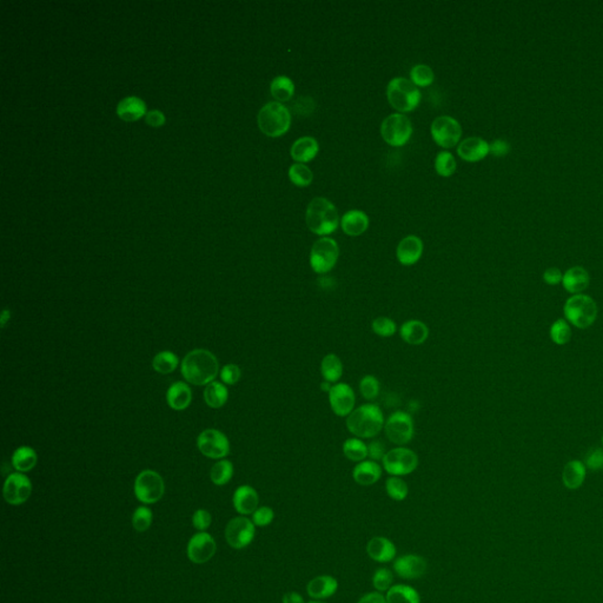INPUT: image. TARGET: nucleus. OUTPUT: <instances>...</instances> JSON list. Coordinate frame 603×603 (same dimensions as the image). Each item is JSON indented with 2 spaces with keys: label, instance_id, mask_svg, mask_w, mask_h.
Segmentation results:
<instances>
[{
  "label": "nucleus",
  "instance_id": "20",
  "mask_svg": "<svg viewBox=\"0 0 603 603\" xmlns=\"http://www.w3.org/2000/svg\"><path fill=\"white\" fill-rule=\"evenodd\" d=\"M233 503L237 513L241 514L243 516L250 514L253 515L260 505V496L256 489L251 485H241L233 493Z\"/></svg>",
  "mask_w": 603,
  "mask_h": 603
},
{
  "label": "nucleus",
  "instance_id": "62",
  "mask_svg": "<svg viewBox=\"0 0 603 603\" xmlns=\"http://www.w3.org/2000/svg\"><path fill=\"white\" fill-rule=\"evenodd\" d=\"M602 444H603V436H602Z\"/></svg>",
  "mask_w": 603,
  "mask_h": 603
},
{
  "label": "nucleus",
  "instance_id": "48",
  "mask_svg": "<svg viewBox=\"0 0 603 603\" xmlns=\"http://www.w3.org/2000/svg\"><path fill=\"white\" fill-rule=\"evenodd\" d=\"M393 581H394V576L388 568H379L372 576V584L375 589L379 593L389 591L393 587Z\"/></svg>",
  "mask_w": 603,
  "mask_h": 603
},
{
  "label": "nucleus",
  "instance_id": "47",
  "mask_svg": "<svg viewBox=\"0 0 603 603\" xmlns=\"http://www.w3.org/2000/svg\"><path fill=\"white\" fill-rule=\"evenodd\" d=\"M152 520H154V514L151 512V509L145 505H141L132 514V525L139 532H146L150 528Z\"/></svg>",
  "mask_w": 603,
  "mask_h": 603
},
{
  "label": "nucleus",
  "instance_id": "23",
  "mask_svg": "<svg viewBox=\"0 0 603 603\" xmlns=\"http://www.w3.org/2000/svg\"><path fill=\"white\" fill-rule=\"evenodd\" d=\"M367 552L371 560L388 564L394 560L397 549L393 541L383 537H372L367 544Z\"/></svg>",
  "mask_w": 603,
  "mask_h": 603
},
{
  "label": "nucleus",
  "instance_id": "41",
  "mask_svg": "<svg viewBox=\"0 0 603 603\" xmlns=\"http://www.w3.org/2000/svg\"><path fill=\"white\" fill-rule=\"evenodd\" d=\"M359 394L368 402H372L379 397L381 393V383L374 375L363 376L359 384Z\"/></svg>",
  "mask_w": 603,
  "mask_h": 603
},
{
  "label": "nucleus",
  "instance_id": "25",
  "mask_svg": "<svg viewBox=\"0 0 603 603\" xmlns=\"http://www.w3.org/2000/svg\"><path fill=\"white\" fill-rule=\"evenodd\" d=\"M192 401V390L186 382H174L166 391L168 406L176 411H186Z\"/></svg>",
  "mask_w": 603,
  "mask_h": 603
},
{
  "label": "nucleus",
  "instance_id": "56",
  "mask_svg": "<svg viewBox=\"0 0 603 603\" xmlns=\"http://www.w3.org/2000/svg\"><path fill=\"white\" fill-rule=\"evenodd\" d=\"M145 122L151 127H161L165 122V117L161 111L152 110L146 114Z\"/></svg>",
  "mask_w": 603,
  "mask_h": 603
},
{
  "label": "nucleus",
  "instance_id": "60",
  "mask_svg": "<svg viewBox=\"0 0 603 603\" xmlns=\"http://www.w3.org/2000/svg\"><path fill=\"white\" fill-rule=\"evenodd\" d=\"M334 384L330 382H327V381H323V382H321V390L323 391V393H327L329 394V391L332 390V388Z\"/></svg>",
  "mask_w": 603,
  "mask_h": 603
},
{
  "label": "nucleus",
  "instance_id": "26",
  "mask_svg": "<svg viewBox=\"0 0 603 603\" xmlns=\"http://www.w3.org/2000/svg\"><path fill=\"white\" fill-rule=\"evenodd\" d=\"M337 589H339V582L334 576L330 575L316 576L307 586L308 595L312 599L320 600V601L335 595Z\"/></svg>",
  "mask_w": 603,
  "mask_h": 603
},
{
  "label": "nucleus",
  "instance_id": "61",
  "mask_svg": "<svg viewBox=\"0 0 603 603\" xmlns=\"http://www.w3.org/2000/svg\"><path fill=\"white\" fill-rule=\"evenodd\" d=\"M308 603H325V602H323V601H320V600H312V601H310V602H308Z\"/></svg>",
  "mask_w": 603,
  "mask_h": 603
},
{
  "label": "nucleus",
  "instance_id": "49",
  "mask_svg": "<svg viewBox=\"0 0 603 603\" xmlns=\"http://www.w3.org/2000/svg\"><path fill=\"white\" fill-rule=\"evenodd\" d=\"M241 368L238 367L237 364H233V363L226 364L221 371L222 382L226 384V386H235L241 379Z\"/></svg>",
  "mask_w": 603,
  "mask_h": 603
},
{
  "label": "nucleus",
  "instance_id": "36",
  "mask_svg": "<svg viewBox=\"0 0 603 603\" xmlns=\"http://www.w3.org/2000/svg\"><path fill=\"white\" fill-rule=\"evenodd\" d=\"M342 451L349 461L355 463L366 461L368 458V444L362 438L354 436L347 438L342 446Z\"/></svg>",
  "mask_w": 603,
  "mask_h": 603
},
{
  "label": "nucleus",
  "instance_id": "4",
  "mask_svg": "<svg viewBox=\"0 0 603 603\" xmlns=\"http://www.w3.org/2000/svg\"><path fill=\"white\" fill-rule=\"evenodd\" d=\"M564 314L568 323L579 329H588L595 323L599 309L591 296L579 294L566 300Z\"/></svg>",
  "mask_w": 603,
  "mask_h": 603
},
{
  "label": "nucleus",
  "instance_id": "6",
  "mask_svg": "<svg viewBox=\"0 0 603 603\" xmlns=\"http://www.w3.org/2000/svg\"><path fill=\"white\" fill-rule=\"evenodd\" d=\"M388 102L398 112H411L421 102V92L411 80L406 78L391 79L386 89Z\"/></svg>",
  "mask_w": 603,
  "mask_h": 603
},
{
  "label": "nucleus",
  "instance_id": "10",
  "mask_svg": "<svg viewBox=\"0 0 603 603\" xmlns=\"http://www.w3.org/2000/svg\"><path fill=\"white\" fill-rule=\"evenodd\" d=\"M134 490L139 502L144 505H154L165 493V483L157 471L143 470L134 480Z\"/></svg>",
  "mask_w": 603,
  "mask_h": 603
},
{
  "label": "nucleus",
  "instance_id": "29",
  "mask_svg": "<svg viewBox=\"0 0 603 603\" xmlns=\"http://www.w3.org/2000/svg\"><path fill=\"white\" fill-rule=\"evenodd\" d=\"M318 143L312 137H302L297 139L291 146V157L297 163L312 162L318 154Z\"/></svg>",
  "mask_w": 603,
  "mask_h": 603
},
{
  "label": "nucleus",
  "instance_id": "16",
  "mask_svg": "<svg viewBox=\"0 0 603 603\" xmlns=\"http://www.w3.org/2000/svg\"><path fill=\"white\" fill-rule=\"evenodd\" d=\"M217 552V544L209 532H199L190 539L186 554L193 564H204Z\"/></svg>",
  "mask_w": 603,
  "mask_h": 603
},
{
  "label": "nucleus",
  "instance_id": "27",
  "mask_svg": "<svg viewBox=\"0 0 603 603\" xmlns=\"http://www.w3.org/2000/svg\"><path fill=\"white\" fill-rule=\"evenodd\" d=\"M591 277L582 267H573L564 273L562 284L566 291L573 295H579L589 287Z\"/></svg>",
  "mask_w": 603,
  "mask_h": 603
},
{
  "label": "nucleus",
  "instance_id": "32",
  "mask_svg": "<svg viewBox=\"0 0 603 603\" xmlns=\"http://www.w3.org/2000/svg\"><path fill=\"white\" fill-rule=\"evenodd\" d=\"M117 114L125 122H134L145 115V103L138 97H127L120 100Z\"/></svg>",
  "mask_w": 603,
  "mask_h": 603
},
{
  "label": "nucleus",
  "instance_id": "55",
  "mask_svg": "<svg viewBox=\"0 0 603 603\" xmlns=\"http://www.w3.org/2000/svg\"><path fill=\"white\" fill-rule=\"evenodd\" d=\"M562 278H564V273L560 271V269L549 268L543 273L544 283L548 285H557L562 283Z\"/></svg>",
  "mask_w": 603,
  "mask_h": 603
},
{
  "label": "nucleus",
  "instance_id": "18",
  "mask_svg": "<svg viewBox=\"0 0 603 603\" xmlns=\"http://www.w3.org/2000/svg\"><path fill=\"white\" fill-rule=\"evenodd\" d=\"M428 564L426 559L416 554L399 556L394 562V572L406 579H417L426 573Z\"/></svg>",
  "mask_w": 603,
  "mask_h": 603
},
{
  "label": "nucleus",
  "instance_id": "13",
  "mask_svg": "<svg viewBox=\"0 0 603 603\" xmlns=\"http://www.w3.org/2000/svg\"><path fill=\"white\" fill-rule=\"evenodd\" d=\"M197 447L206 458L223 460L230 453V442L226 435L217 429H206L197 438Z\"/></svg>",
  "mask_w": 603,
  "mask_h": 603
},
{
  "label": "nucleus",
  "instance_id": "28",
  "mask_svg": "<svg viewBox=\"0 0 603 603\" xmlns=\"http://www.w3.org/2000/svg\"><path fill=\"white\" fill-rule=\"evenodd\" d=\"M341 226L348 236H361L363 233L367 231L369 226V217L367 213H363L361 210H350L347 213H344L341 221Z\"/></svg>",
  "mask_w": 603,
  "mask_h": 603
},
{
  "label": "nucleus",
  "instance_id": "7",
  "mask_svg": "<svg viewBox=\"0 0 603 603\" xmlns=\"http://www.w3.org/2000/svg\"><path fill=\"white\" fill-rule=\"evenodd\" d=\"M339 257L337 242L330 237H322L312 245L310 251V267L317 275H327L335 268Z\"/></svg>",
  "mask_w": 603,
  "mask_h": 603
},
{
  "label": "nucleus",
  "instance_id": "35",
  "mask_svg": "<svg viewBox=\"0 0 603 603\" xmlns=\"http://www.w3.org/2000/svg\"><path fill=\"white\" fill-rule=\"evenodd\" d=\"M228 398H229V390L223 383L213 381L206 386L204 390V401L210 408L213 409L222 408L228 402Z\"/></svg>",
  "mask_w": 603,
  "mask_h": 603
},
{
  "label": "nucleus",
  "instance_id": "3",
  "mask_svg": "<svg viewBox=\"0 0 603 603\" xmlns=\"http://www.w3.org/2000/svg\"><path fill=\"white\" fill-rule=\"evenodd\" d=\"M305 222L312 233L318 236H327L339 228V213L327 198L315 197L307 208Z\"/></svg>",
  "mask_w": 603,
  "mask_h": 603
},
{
  "label": "nucleus",
  "instance_id": "9",
  "mask_svg": "<svg viewBox=\"0 0 603 603\" xmlns=\"http://www.w3.org/2000/svg\"><path fill=\"white\" fill-rule=\"evenodd\" d=\"M384 433L389 441L397 447L409 444L415 436L413 416L406 411H396L386 420Z\"/></svg>",
  "mask_w": 603,
  "mask_h": 603
},
{
  "label": "nucleus",
  "instance_id": "53",
  "mask_svg": "<svg viewBox=\"0 0 603 603\" xmlns=\"http://www.w3.org/2000/svg\"><path fill=\"white\" fill-rule=\"evenodd\" d=\"M586 467L594 471L603 469V449L595 448L589 450L586 456Z\"/></svg>",
  "mask_w": 603,
  "mask_h": 603
},
{
  "label": "nucleus",
  "instance_id": "43",
  "mask_svg": "<svg viewBox=\"0 0 603 603\" xmlns=\"http://www.w3.org/2000/svg\"><path fill=\"white\" fill-rule=\"evenodd\" d=\"M289 178L295 186H308L312 184L314 179V174L312 170L309 169L308 166L304 165L302 163H296L294 165L290 166L289 169Z\"/></svg>",
  "mask_w": 603,
  "mask_h": 603
},
{
  "label": "nucleus",
  "instance_id": "45",
  "mask_svg": "<svg viewBox=\"0 0 603 603\" xmlns=\"http://www.w3.org/2000/svg\"><path fill=\"white\" fill-rule=\"evenodd\" d=\"M550 339L557 345H564L572 339V327L566 320H557L550 327Z\"/></svg>",
  "mask_w": 603,
  "mask_h": 603
},
{
  "label": "nucleus",
  "instance_id": "5",
  "mask_svg": "<svg viewBox=\"0 0 603 603\" xmlns=\"http://www.w3.org/2000/svg\"><path fill=\"white\" fill-rule=\"evenodd\" d=\"M257 122L263 134L269 137H280L290 129L291 115L283 104L271 102L260 109Z\"/></svg>",
  "mask_w": 603,
  "mask_h": 603
},
{
  "label": "nucleus",
  "instance_id": "14",
  "mask_svg": "<svg viewBox=\"0 0 603 603\" xmlns=\"http://www.w3.org/2000/svg\"><path fill=\"white\" fill-rule=\"evenodd\" d=\"M430 131L435 143L444 149L458 145L461 139V125L456 119L449 116H441L435 119Z\"/></svg>",
  "mask_w": 603,
  "mask_h": 603
},
{
  "label": "nucleus",
  "instance_id": "21",
  "mask_svg": "<svg viewBox=\"0 0 603 603\" xmlns=\"http://www.w3.org/2000/svg\"><path fill=\"white\" fill-rule=\"evenodd\" d=\"M403 342L409 345H422L429 339V327L423 321L408 320L398 329Z\"/></svg>",
  "mask_w": 603,
  "mask_h": 603
},
{
  "label": "nucleus",
  "instance_id": "59",
  "mask_svg": "<svg viewBox=\"0 0 603 603\" xmlns=\"http://www.w3.org/2000/svg\"><path fill=\"white\" fill-rule=\"evenodd\" d=\"M10 318H11V312L5 309L3 314H1V327H4Z\"/></svg>",
  "mask_w": 603,
  "mask_h": 603
},
{
  "label": "nucleus",
  "instance_id": "52",
  "mask_svg": "<svg viewBox=\"0 0 603 603\" xmlns=\"http://www.w3.org/2000/svg\"><path fill=\"white\" fill-rule=\"evenodd\" d=\"M386 453H388V450H386V444L382 441L372 440L370 443H368V458L371 461H382Z\"/></svg>",
  "mask_w": 603,
  "mask_h": 603
},
{
  "label": "nucleus",
  "instance_id": "44",
  "mask_svg": "<svg viewBox=\"0 0 603 603\" xmlns=\"http://www.w3.org/2000/svg\"><path fill=\"white\" fill-rule=\"evenodd\" d=\"M456 168H458V164H456L455 157L448 151H442L436 156L435 170L442 177H449L451 174H455Z\"/></svg>",
  "mask_w": 603,
  "mask_h": 603
},
{
  "label": "nucleus",
  "instance_id": "33",
  "mask_svg": "<svg viewBox=\"0 0 603 603\" xmlns=\"http://www.w3.org/2000/svg\"><path fill=\"white\" fill-rule=\"evenodd\" d=\"M38 463V455L31 447L21 446L15 450L12 455L13 468L18 473L31 471Z\"/></svg>",
  "mask_w": 603,
  "mask_h": 603
},
{
  "label": "nucleus",
  "instance_id": "58",
  "mask_svg": "<svg viewBox=\"0 0 603 603\" xmlns=\"http://www.w3.org/2000/svg\"><path fill=\"white\" fill-rule=\"evenodd\" d=\"M282 603H305L303 596L297 591H289L285 593L282 599Z\"/></svg>",
  "mask_w": 603,
  "mask_h": 603
},
{
  "label": "nucleus",
  "instance_id": "31",
  "mask_svg": "<svg viewBox=\"0 0 603 603\" xmlns=\"http://www.w3.org/2000/svg\"><path fill=\"white\" fill-rule=\"evenodd\" d=\"M584 480H586V467L582 462L573 460L564 465L562 482L566 488L570 490L579 489L584 485Z\"/></svg>",
  "mask_w": 603,
  "mask_h": 603
},
{
  "label": "nucleus",
  "instance_id": "22",
  "mask_svg": "<svg viewBox=\"0 0 603 603\" xmlns=\"http://www.w3.org/2000/svg\"><path fill=\"white\" fill-rule=\"evenodd\" d=\"M383 473V467L379 462L366 460V461L356 463L352 469V478L357 485L362 487H370L377 483L381 480Z\"/></svg>",
  "mask_w": 603,
  "mask_h": 603
},
{
  "label": "nucleus",
  "instance_id": "51",
  "mask_svg": "<svg viewBox=\"0 0 603 603\" xmlns=\"http://www.w3.org/2000/svg\"><path fill=\"white\" fill-rule=\"evenodd\" d=\"M211 514L206 509H198L192 516V525L199 532H206L211 525Z\"/></svg>",
  "mask_w": 603,
  "mask_h": 603
},
{
  "label": "nucleus",
  "instance_id": "57",
  "mask_svg": "<svg viewBox=\"0 0 603 603\" xmlns=\"http://www.w3.org/2000/svg\"><path fill=\"white\" fill-rule=\"evenodd\" d=\"M357 603H388L386 602V596H383L382 593H379V591H371V593H367L366 595H363L361 599L359 600V602Z\"/></svg>",
  "mask_w": 603,
  "mask_h": 603
},
{
  "label": "nucleus",
  "instance_id": "24",
  "mask_svg": "<svg viewBox=\"0 0 603 603\" xmlns=\"http://www.w3.org/2000/svg\"><path fill=\"white\" fill-rule=\"evenodd\" d=\"M458 154L465 162H480L489 154V144L480 137H469L458 144Z\"/></svg>",
  "mask_w": 603,
  "mask_h": 603
},
{
  "label": "nucleus",
  "instance_id": "19",
  "mask_svg": "<svg viewBox=\"0 0 603 603\" xmlns=\"http://www.w3.org/2000/svg\"><path fill=\"white\" fill-rule=\"evenodd\" d=\"M423 253V242L420 237L406 236L399 242L396 249V257L399 264L411 267L421 260Z\"/></svg>",
  "mask_w": 603,
  "mask_h": 603
},
{
  "label": "nucleus",
  "instance_id": "11",
  "mask_svg": "<svg viewBox=\"0 0 603 603\" xmlns=\"http://www.w3.org/2000/svg\"><path fill=\"white\" fill-rule=\"evenodd\" d=\"M413 134L411 119L402 114L388 116L381 125V136L389 145H406Z\"/></svg>",
  "mask_w": 603,
  "mask_h": 603
},
{
  "label": "nucleus",
  "instance_id": "54",
  "mask_svg": "<svg viewBox=\"0 0 603 603\" xmlns=\"http://www.w3.org/2000/svg\"><path fill=\"white\" fill-rule=\"evenodd\" d=\"M509 151H510V145L505 139H496L489 145V154H494L496 157L505 156L509 154Z\"/></svg>",
  "mask_w": 603,
  "mask_h": 603
},
{
  "label": "nucleus",
  "instance_id": "40",
  "mask_svg": "<svg viewBox=\"0 0 603 603\" xmlns=\"http://www.w3.org/2000/svg\"><path fill=\"white\" fill-rule=\"evenodd\" d=\"M386 492L391 500L401 502L409 495V487L402 477L390 476L386 478Z\"/></svg>",
  "mask_w": 603,
  "mask_h": 603
},
{
  "label": "nucleus",
  "instance_id": "42",
  "mask_svg": "<svg viewBox=\"0 0 603 603\" xmlns=\"http://www.w3.org/2000/svg\"><path fill=\"white\" fill-rule=\"evenodd\" d=\"M371 330L382 339H390L398 332L397 323L388 316H379L371 322Z\"/></svg>",
  "mask_w": 603,
  "mask_h": 603
},
{
  "label": "nucleus",
  "instance_id": "8",
  "mask_svg": "<svg viewBox=\"0 0 603 603\" xmlns=\"http://www.w3.org/2000/svg\"><path fill=\"white\" fill-rule=\"evenodd\" d=\"M420 465V458L414 450L406 447H396L388 450L382 460L383 469L390 476H406L414 473Z\"/></svg>",
  "mask_w": 603,
  "mask_h": 603
},
{
  "label": "nucleus",
  "instance_id": "1",
  "mask_svg": "<svg viewBox=\"0 0 603 603\" xmlns=\"http://www.w3.org/2000/svg\"><path fill=\"white\" fill-rule=\"evenodd\" d=\"M181 371L186 382L193 386H208L217 377L219 363L211 351L195 349L181 361Z\"/></svg>",
  "mask_w": 603,
  "mask_h": 603
},
{
  "label": "nucleus",
  "instance_id": "2",
  "mask_svg": "<svg viewBox=\"0 0 603 603\" xmlns=\"http://www.w3.org/2000/svg\"><path fill=\"white\" fill-rule=\"evenodd\" d=\"M386 418L382 409L376 403H364L355 408L347 420L345 426L354 438L362 440H374L384 429Z\"/></svg>",
  "mask_w": 603,
  "mask_h": 603
},
{
  "label": "nucleus",
  "instance_id": "34",
  "mask_svg": "<svg viewBox=\"0 0 603 603\" xmlns=\"http://www.w3.org/2000/svg\"><path fill=\"white\" fill-rule=\"evenodd\" d=\"M388 603H421V596L415 588L406 584H395L386 591Z\"/></svg>",
  "mask_w": 603,
  "mask_h": 603
},
{
  "label": "nucleus",
  "instance_id": "38",
  "mask_svg": "<svg viewBox=\"0 0 603 603\" xmlns=\"http://www.w3.org/2000/svg\"><path fill=\"white\" fill-rule=\"evenodd\" d=\"M179 366L178 356L172 351L165 350L158 352L152 361V368L158 374L168 375L174 372Z\"/></svg>",
  "mask_w": 603,
  "mask_h": 603
},
{
  "label": "nucleus",
  "instance_id": "17",
  "mask_svg": "<svg viewBox=\"0 0 603 603\" xmlns=\"http://www.w3.org/2000/svg\"><path fill=\"white\" fill-rule=\"evenodd\" d=\"M3 494L8 505H23L31 496V480L23 473L10 474L5 481Z\"/></svg>",
  "mask_w": 603,
  "mask_h": 603
},
{
  "label": "nucleus",
  "instance_id": "50",
  "mask_svg": "<svg viewBox=\"0 0 603 603\" xmlns=\"http://www.w3.org/2000/svg\"><path fill=\"white\" fill-rule=\"evenodd\" d=\"M275 519V513L270 507H258L256 512L253 514V522L257 527H267L271 525Z\"/></svg>",
  "mask_w": 603,
  "mask_h": 603
},
{
  "label": "nucleus",
  "instance_id": "15",
  "mask_svg": "<svg viewBox=\"0 0 603 603\" xmlns=\"http://www.w3.org/2000/svg\"><path fill=\"white\" fill-rule=\"evenodd\" d=\"M327 398L330 409L339 417L347 418L355 411V391L348 383L339 382L334 384L332 390L327 394Z\"/></svg>",
  "mask_w": 603,
  "mask_h": 603
},
{
  "label": "nucleus",
  "instance_id": "46",
  "mask_svg": "<svg viewBox=\"0 0 603 603\" xmlns=\"http://www.w3.org/2000/svg\"><path fill=\"white\" fill-rule=\"evenodd\" d=\"M434 72L426 64L415 65L411 70V82L420 87H429L434 82Z\"/></svg>",
  "mask_w": 603,
  "mask_h": 603
},
{
  "label": "nucleus",
  "instance_id": "39",
  "mask_svg": "<svg viewBox=\"0 0 603 603\" xmlns=\"http://www.w3.org/2000/svg\"><path fill=\"white\" fill-rule=\"evenodd\" d=\"M233 476V465L228 460H221L213 465L210 471V478L213 485H225L231 481Z\"/></svg>",
  "mask_w": 603,
  "mask_h": 603
},
{
  "label": "nucleus",
  "instance_id": "30",
  "mask_svg": "<svg viewBox=\"0 0 603 603\" xmlns=\"http://www.w3.org/2000/svg\"><path fill=\"white\" fill-rule=\"evenodd\" d=\"M320 370L323 381L336 384L343 377V362L336 354L330 352L324 356L321 361Z\"/></svg>",
  "mask_w": 603,
  "mask_h": 603
},
{
  "label": "nucleus",
  "instance_id": "12",
  "mask_svg": "<svg viewBox=\"0 0 603 603\" xmlns=\"http://www.w3.org/2000/svg\"><path fill=\"white\" fill-rule=\"evenodd\" d=\"M256 525L248 517H233L225 528V540L233 549H244L256 535Z\"/></svg>",
  "mask_w": 603,
  "mask_h": 603
},
{
  "label": "nucleus",
  "instance_id": "37",
  "mask_svg": "<svg viewBox=\"0 0 603 603\" xmlns=\"http://www.w3.org/2000/svg\"><path fill=\"white\" fill-rule=\"evenodd\" d=\"M270 91L272 97L278 100V103L288 102L295 93V85L292 83L291 79L288 78L287 75H278L272 80Z\"/></svg>",
  "mask_w": 603,
  "mask_h": 603
}]
</instances>
